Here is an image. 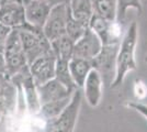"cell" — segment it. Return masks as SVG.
<instances>
[{"instance_id":"cell-1","label":"cell","mask_w":147,"mask_h":132,"mask_svg":"<svg viewBox=\"0 0 147 132\" xmlns=\"http://www.w3.org/2000/svg\"><path fill=\"white\" fill-rule=\"evenodd\" d=\"M138 41V25L133 21L125 30L122 40L120 42L117 56V75L112 83V89L120 87L123 84L127 73L136 69L135 52Z\"/></svg>"},{"instance_id":"cell-2","label":"cell","mask_w":147,"mask_h":132,"mask_svg":"<svg viewBox=\"0 0 147 132\" xmlns=\"http://www.w3.org/2000/svg\"><path fill=\"white\" fill-rule=\"evenodd\" d=\"M21 38L23 52L30 65L37 57L52 51L49 40L44 34L42 28L29 24L28 22L20 28H17Z\"/></svg>"},{"instance_id":"cell-3","label":"cell","mask_w":147,"mask_h":132,"mask_svg":"<svg viewBox=\"0 0 147 132\" xmlns=\"http://www.w3.org/2000/svg\"><path fill=\"white\" fill-rule=\"evenodd\" d=\"M84 94L80 88L74 91L71 99L59 116L47 122L45 132H74L80 112Z\"/></svg>"},{"instance_id":"cell-4","label":"cell","mask_w":147,"mask_h":132,"mask_svg":"<svg viewBox=\"0 0 147 132\" xmlns=\"http://www.w3.org/2000/svg\"><path fill=\"white\" fill-rule=\"evenodd\" d=\"M120 44L103 45L99 54L91 60L92 67L97 69L101 76L103 85L111 87L117 75V56Z\"/></svg>"},{"instance_id":"cell-5","label":"cell","mask_w":147,"mask_h":132,"mask_svg":"<svg viewBox=\"0 0 147 132\" xmlns=\"http://www.w3.org/2000/svg\"><path fill=\"white\" fill-rule=\"evenodd\" d=\"M123 24L124 23L117 20H108L98 14H93L89 22V28L98 35L103 45H111L120 44L125 33Z\"/></svg>"},{"instance_id":"cell-6","label":"cell","mask_w":147,"mask_h":132,"mask_svg":"<svg viewBox=\"0 0 147 132\" xmlns=\"http://www.w3.org/2000/svg\"><path fill=\"white\" fill-rule=\"evenodd\" d=\"M70 18V9L68 2L58 3L52 7L49 18L43 26V32L49 42L66 34L68 20Z\"/></svg>"},{"instance_id":"cell-7","label":"cell","mask_w":147,"mask_h":132,"mask_svg":"<svg viewBox=\"0 0 147 132\" xmlns=\"http://www.w3.org/2000/svg\"><path fill=\"white\" fill-rule=\"evenodd\" d=\"M31 75L36 86H40L44 83L49 82L55 77L56 56L53 50L45 53L29 65Z\"/></svg>"},{"instance_id":"cell-8","label":"cell","mask_w":147,"mask_h":132,"mask_svg":"<svg viewBox=\"0 0 147 132\" xmlns=\"http://www.w3.org/2000/svg\"><path fill=\"white\" fill-rule=\"evenodd\" d=\"M103 44L99 37L88 26L82 37L75 42L73 57H80L91 61L99 54Z\"/></svg>"},{"instance_id":"cell-9","label":"cell","mask_w":147,"mask_h":132,"mask_svg":"<svg viewBox=\"0 0 147 132\" xmlns=\"http://www.w3.org/2000/svg\"><path fill=\"white\" fill-rule=\"evenodd\" d=\"M74 91L69 90L64 84H61L57 78H52L49 82L37 86V95L41 106L49 101L59 100L73 96Z\"/></svg>"},{"instance_id":"cell-10","label":"cell","mask_w":147,"mask_h":132,"mask_svg":"<svg viewBox=\"0 0 147 132\" xmlns=\"http://www.w3.org/2000/svg\"><path fill=\"white\" fill-rule=\"evenodd\" d=\"M52 6L44 0H26L24 2L25 20L31 25L43 29Z\"/></svg>"},{"instance_id":"cell-11","label":"cell","mask_w":147,"mask_h":132,"mask_svg":"<svg viewBox=\"0 0 147 132\" xmlns=\"http://www.w3.org/2000/svg\"><path fill=\"white\" fill-rule=\"evenodd\" d=\"M0 22L17 29L26 23L24 5L18 2H3L0 6Z\"/></svg>"},{"instance_id":"cell-12","label":"cell","mask_w":147,"mask_h":132,"mask_svg":"<svg viewBox=\"0 0 147 132\" xmlns=\"http://www.w3.org/2000/svg\"><path fill=\"white\" fill-rule=\"evenodd\" d=\"M102 87L103 81L97 69L92 68L87 76L85 84L82 86L84 97L90 107L99 106L102 98Z\"/></svg>"},{"instance_id":"cell-13","label":"cell","mask_w":147,"mask_h":132,"mask_svg":"<svg viewBox=\"0 0 147 132\" xmlns=\"http://www.w3.org/2000/svg\"><path fill=\"white\" fill-rule=\"evenodd\" d=\"M68 66L75 84L77 85V87L81 89L89 72L93 68L91 61L80 57H71L68 62Z\"/></svg>"},{"instance_id":"cell-14","label":"cell","mask_w":147,"mask_h":132,"mask_svg":"<svg viewBox=\"0 0 147 132\" xmlns=\"http://www.w3.org/2000/svg\"><path fill=\"white\" fill-rule=\"evenodd\" d=\"M68 5L74 19L89 26V22L94 14L91 0H69Z\"/></svg>"},{"instance_id":"cell-15","label":"cell","mask_w":147,"mask_h":132,"mask_svg":"<svg viewBox=\"0 0 147 132\" xmlns=\"http://www.w3.org/2000/svg\"><path fill=\"white\" fill-rule=\"evenodd\" d=\"M52 50L55 54L56 58H63V60H70L74 54V46L75 41L67 34L55 39L51 42Z\"/></svg>"},{"instance_id":"cell-16","label":"cell","mask_w":147,"mask_h":132,"mask_svg":"<svg viewBox=\"0 0 147 132\" xmlns=\"http://www.w3.org/2000/svg\"><path fill=\"white\" fill-rule=\"evenodd\" d=\"M71 99V96L64 98V99H59V100L55 101H49L41 106V109L38 111V116L44 119L46 122H49L52 120H54L59 116V113L65 109V107L69 104V101Z\"/></svg>"},{"instance_id":"cell-17","label":"cell","mask_w":147,"mask_h":132,"mask_svg":"<svg viewBox=\"0 0 147 132\" xmlns=\"http://www.w3.org/2000/svg\"><path fill=\"white\" fill-rule=\"evenodd\" d=\"M94 14L104 19L117 20V0H91Z\"/></svg>"},{"instance_id":"cell-18","label":"cell","mask_w":147,"mask_h":132,"mask_svg":"<svg viewBox=\"0 0 147 132\" xmlns=\"http://www.w3.org/2000/svg\"><path fill=\"white\" fill-rule=\"evenodd\" d=\"M68 60H63V58H56V68H55V78H57L61 84H64L66 87L75 91L78 89L77 85L74 82L73 77L69 72V66H68Z\"/></svg>"},{"instance_id":"cell-19","label":"cell","mask_w":147,"mask_h":132,"mask_svg":"<svg viewBox=\"0 0 147 132\" xmlns=\"http://www.w3.org/2000/svg\"><path fill=\"white\" fill-rule=\"evenodd\" d=\"M129 9H134L141 14L143 12V5L141 0H117V20L119 22H125L126 13Z\"/></svg>"},{"instance_id":"cell-20","label":"cell","mask_w":147,"mask_h":132,"mask_svg":"<svg viewBox=\"0 0 147 132\" xmlns=\"http://www.w3.org/2000/svg\"><path fill=\"white\" fill-rule=\"evenodd\" d=\"M87 28H88V25L84 24L79 21H77L76 19H74L71 17V13H70V18L68 20L67 28H66V34L68 37H70L76 42L78 39L82 37V34L86 32Z\"/></svg>"},{"instance_id":"cell-21","label":"cell","mask_w":147,"mask_h":132,"mask_svg":"<svg viewBox=\"0 0 147 132\" xmlns=\"http://www.w3.org/2000/svg\"><path fill=\"white\" fill-rule=\"evenodd\" d=\"M134 95L137 99H144L147 96V86L142 79H136L134 83Z\"/></svg>"},{"instance_id":"cell-22","label":"cell","mask_w":147,"mask_h":132,"mask_svg":"<svg viewBox=\"0 0 147 132\" xmlns=\"http://www.w3.org/2000/svg\"><path fill=\"white\" fill-rule=\"evenodd\" d=\"M11 31H12L11 28H9V26H7V25H5L3 23L0 22V53H2V54L5 52L7 39H8Z\"/></svg>"},{"instance_id":"cell-23","label":"cell","mask_w":147,"mask_h":132,"mask_svg":"<svg viewBox=\"0 0 147 132\" xmlns=\"http://www.w3.org/2000/svg\"><path fill=\"white\" fill-rule=\"evenodd\" d=\"M126 107L132 108L133 110L141 113L142 116H144L147 119V105H144V104L138 102V101H129L126 104Z\"/></svg>"},{"instance_id":"cell-24","label":"cell","mask_w":147,"mask_h":132,"mask_svg":"<svg viewBox=\"0 0 147 132\" xmlns=\"http://www.w3.org/2000/svg\"><path fill=\"white\" fill-rule=\"evenodd\" d=\"M0 73L6 74V58L2 53H0Z\"/></svg>"},{"instance_id":"cell-25","label":"cell","mask_w":147,"mask_h":132,"mask_svg":"<svg viewBox=\"0 0 147 132\" xmlns=\"http://www.w3.org/2000/svg\"><path fill=\"white\" fill-rule=\"evenodd\" d=\"M44 1H47L51 6H55L58 3H65V2H69V0H44Z\"/></svg>"},{"instance_id":"cell-26","label":"cell","mask_w":147,"mask_h":132,"mask_svg":"<svg viewBox=\"0 0 147 132\" xmlns=\"http://www.w3.org/2000/svg\"><path fill=\"white\" fill-rule=\"evenodd\" d=\"M0 1H1V3H3V2H18V3H23L24 5L26 0H0Z\"/></svg>"},{"instance_id":"cell-27","label":"cell","mask_w":147,"mask_h":132,"mask_svg":"<svg viewBox=\"0 0 147 132\" xmlns=\"http://www.w3.org/2000/svg\"><path fill=\"white\" fill-rule=\"evenodd\" d=\"M145 62L147 63V55H146V58H145Z\"/></svg>"},{"instance_id":"cell-28","label":"cell","mask_w":147,"mask_h":132,"mask_svg":"<svg viewBox=\"0 0 147 132\" xmlns=\"http://www.w3.org/2000/svg\"><path fill=\"white\" fill-rule=\"evenodd\" d=\"M0 6H1V1H0Z\"/></svg>"}]
</instances>
